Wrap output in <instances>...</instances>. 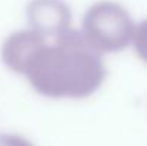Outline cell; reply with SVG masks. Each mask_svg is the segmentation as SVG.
<instances>
[{"mask_svg":"<svg viewBox=\"0 0 147 146\" xmlns=\"http://www.w3.org/2000/svg\"><path fill=\"white\" fill-rule=\"evenodd\" d=\"M19 75L42 96L84 99L103 85L107 72L101 53L82 32L69 29L53 39L40 35Z\"/></svg>","mask_w":147,"mask_h":146,"instance_id":"1","label":"cell"},{"mask_svg":"<svg viewBox=\"0 0 147 146\" xmlns=\"http://www.w3.org/2000/svg\"><path fill=\"white\" fill-rule=\"evenodd\" d=\"M83 35L100 53H114L126 49L131 36V20L117 3L100 0L83 16Z\"/></svg>","mask_w":147,"mask_h":146,"instance_id":"2","label":"cell"},{"mask_svg":"<svg viewBox=\"0 0 147 146\" xmlns=\"http://www.w3.org/2000/svg\"><path fill=\"white\" fill-rule=\"evenodd\" d=\"M27 20L30 29L49 39L71 29V12L63 0H32L27 4Z\"/></svg>","mask_w":147,"mask_h":146,"instance_id":"3","label":"cell"},{"mask_svg":"<svg viewBox=\"0 0 147 146\" xmlns=\"http://www.w3.org/2000/svg\"><path fill=\"white\" fill-rule=\"evenodd\" d=\"M0 146H34L26 138L16 133H1L0 135Z\"/></svg>","mask_w":147,"mask_h":146,"instance_id":"4","label":"cell"}]
</instances>
